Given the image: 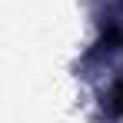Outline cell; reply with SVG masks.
<instances>
[{
  "label": "cell",
  "mask_w": 123,
  "mask_h": 123,
  "mask_svg": "<svg viewBox=\"0 0 123 123\" xmlns=\"http://www.w3.org/2000/svg\"><path fill=\"white\" fill-rule=\"evenodd\" d=\"M103 110H106L110 117H123V80H117L103 93Z\"/></svg>",
  "instance_id": "cell-1"
}]
</instances>
